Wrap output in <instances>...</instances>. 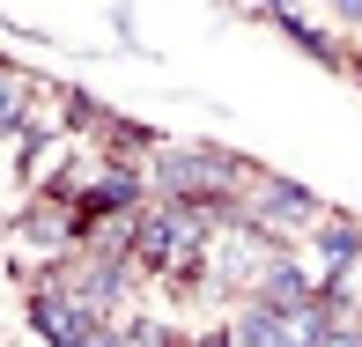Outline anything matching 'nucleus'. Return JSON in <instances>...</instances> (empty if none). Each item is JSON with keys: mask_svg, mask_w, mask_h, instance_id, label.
<instances>
[{"mask_svg": "<svg viewBox=\"0 0 362 347\" xmlns=\"http://www.w3.org/2000/svg\"><path fill=\"white\" fill-rule=\"evenodd\" d=\"M222 222H229V207H200V200H156V207H141V229H134V259L148 274H200V259H207V244L222 237Z\"/></svg>", "mask_w": 362, "mask_h": 347, "instance_id": "1", "label": "nucleus"}, {"mask_svg": "<svg viewBox=\"0 0 362 347\" xmlns=\"http://www.w3.org/2000/svg\"><path fill=\"white\" fill-rule=\"evenodd\" d=\"M252 185V163L222 155L200 141H163L148 155V192L156 200H200V207H237V192Z\"/></svg>", "mask_w": 362, "mask_h": 347, "instance_id": "2", "label": "nucleus"}, {"mask_svg": "<svg viewBox=\"0 0 362 347\" xmlns=\"http://www.w3.org/2000/svg\"><path fill=\"white\" fill-rule=\"evenodd\" d=\"M318 192L310 185H296V177H267V170H252V185L237 192V207H229V222H252V229H267V237H288V229H303V222H318Z\"/></svg>", "mask_w": 362, "mask_h": 347, "instance_id": "3", "label": "nucleus"}, {"mask_svg": "<svg viewBox=\"0 0 362 347\" xmlns=\"http://www.w3.org/2000/svg\"><path fill=\"white\" fill-rule=\"evenodd\" d=\"M45 281H59V288L74 295L89 318H111L119 310V295H126V259H104V252H74V259H59Z\"/></svg>", "mask_w": 362, "mask_h": 347, "instance_id": "4", "label": "nucleus"}, {"mask_svg": "<svg viewBox=\"0 0 362 347\" xmlns=\"http://www.w3.org/2000/svg\"><path fill=\"white\" fill-rule=\"evenodd\" d=\"M30 325H37V340H52V347H89V333L104 318H89L59 281H37V288H30Z\"/></svg>", "mask_w": 362, "mask_h": 347, "instance_id": "5", "label": "nucleus"}, {"mask_svg": "<svg viewBox=\"0 0 362 347\" xmlns=\"http://www.w3.org/2000/svg\"><path fill=\"white\" fill-rule=\"evenodd\" d=\"M310 266H318V281L355 274V266H362V222H348V214H318V237H310Z\"/></svg>", "mask_w": 362, "mask_h": 347, "instance_id": "6", "label": "nucleus"}, {"mask_svg": "<svg viewBox=\"0 0 362 347\" xmlns=\"http://www.w3.org/2000/svg\"><path fill=\"white\" fill-rule=\"evenodd\" d=\"M229 340H237V347H296L288 310L259 303V295H244V303H237V318H229Z\"/></svg>", "mask_w": 362, "mask_h": 347, "instance_id": "7", "label": "nucleus"}, {"mask_svg": "<svg viewBox=\"0 0 362 347\" xmlns=\"http://www.w3.org/2000/svg\"><path fill=\"white\" fill-rule=\"evenodd\" d=\"M89 347H177L163 318H104L89 333Z\"/></svg>", "mask_w": 362, "mask_h": 347, "instance_id": "8", "label": "nucleus"}, {"mask_svg": "<svg viewBox=\"0 0 362 347\" xmlns=\"http://www.w3.org/2000/svg\"><path fill=\"white\" fill-rule=\"evenodd\" d=\"M267 15H274V30H281V37H296V45H303V52H310V59H318V67H348V59H340V45H333V37H318V30H310V23H296V15L281 8V0H274Z\"/></svg>", "mask_w": 362, "mask_h": 347, "instance_id": "9", "label": "nucleus"}, {"mask_svg": "<svg viewBox=\"0 0 362 347\" xmlns=\"http://www.w3.org/2000/svg\"><path fill=\"white\" fill-rule=\"evenodd\" d=\"M318 347H362V325H333V333H325Z\"/></svg>", "mask_w": 362, "mask_h": 347, "instance_id": "10", "label": "nucleus"}, {"mask_svg": "<svg viewBox=\"0 0 362 347\" xmlns=\"http://www.w3.org/2000/svg\"><path fill=\"white\" fill-rule=\"evenodd\" d=\"M333 15L340 23H362V0H333Z\"/></svg>", "mask_w": 362, "mask_h": 347, "instance_id": "11", "label": "nucleus"}, {"mask_svg": "<svg viewBox=\"0 0 362 347\" xmlns=\"http://www.w3.org/2000/svg\"><path fill=\"white\" fill-rule=\"evenodd\" d=\"M192 347H237V340H229V333H207V340H192Z\"/></svg>", "mask_w": 362, "mask_h": 347, "instance_id": "12", "label": "nucleus"}]
</instances>
